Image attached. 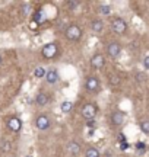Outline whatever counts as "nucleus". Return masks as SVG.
I'll return each instance as SVG.
<instances>
[{
	"label": "nucleus",
	"instance_id": "nucleus-1",
	"mask_svg": "<svg viewBox=\"0 0 149 157\" xmlns=\"http://www.w3.org/2000/svg\"><path fill=\"white\" fill-rule=\"evenodd\" d=\"M58 52H60L58 42H47V44L42 45V48H41V56H42L44 60H53V58H57Z\"/></svg>",
	"mask_w": 149,
	"mask_h": 157
},
{
	"label": "nucleus",
	"instance_id": "nucleus-2",
	"mask_svg": "<svg viewBox=\"0 0 149 157\" xmlns=\"http://www.w3.org/2000/svg\"><path fill=\"white\" fill-rule=\"evenodd\" d=\"M110 28L115 35H124L127 32V22L120 16H115L110 21Z\"/></svg>",
	"mask_w": 149,
	"mask_h": 157
},
{
	"label": "nucleus",
	"instance_id": "nucleus-3",
	"mask_svg": "<svg viewBox=\"0 0 149 157\" xmlns=\"http://www.w3.org/2000/svg\"><path fill=\"white\" fill-rule=\"evenodd\" d=\"M64 36H66V39H67V41L78 42V41H80V39H82V36H83V31H82V28H80V26H78V25L72 23V25H69V26L66 28V31H64Z\"/></svg>",
	"mask_w": 149,
	"mask_h": 157
},
{
	"label": "nucleus",
	"instance_id": "nucleus-4",
	"mask_svg": "<svg viewBox=\"0 0 149 157\" xmlns=\"http://www.w3.org/2000/svg\"><path fill=\"white\" fill-rule=\"evenodd\" d=\"M97 113H98V106L95 102H86L85 105L82 106V109H80V115H82V118H83L85 121L95 119Z\"/></svg>",
	"mask_w": 149,
	"mask_h": 157
},
{
	"label": "nucleus",
	"instance_id": "nucleus-5",
	"mask_svg": "<svg viewBox=\"0 0 149 157\" xmlns=\"http://www.w3.org/2000/svg\"><path fill=\"white\" fill-rule=\"evenodd\" d=\"M35 127L40 131H48L51 128V119L47 113H40L38 117L35 118Z\"/></svg>",
	"mask_w": 149,
	"mask_h": 157
},
{
	"label": "nucleus",
	"instance_id": "nucleus-6",
	"mask_svg": "<svg viewBox=\"0 0 149 157\" xmlns=\"http://www.w3.org/2000/svg\"><path fill=\"white\" fill-rule=\"evenodd\" d=\"M99 87H101V83H99V78L97 76H88L85 80V89L88 93H98L99 92Z\"/></svg>",
	"mask_w": 149,
	"mask_h": 157
},
{
	"label": "nucleus",
	"instance_id": "nucleus-7",
	"mask_svg": "<svg viewBox=\"0 0 149 157\" xmlns=\"http://www.w3.org/2000/svg\"><path fill=\"white\" fill-rule=\"evenodd\" d=\"M121 54V44L119 42V41H111V42H108V45H107V56L110 57V58H113V60H115V58H119Z\"/></svg>",
	"mask_w": 149,
	"mask_h": 157
},
{
	"label": "nucleus",
	"instance_id": "nucleus-8",
	"mask_svg": "<svg viewBox=\"0 0 149 157\" xmlns=\"http://www.w3.org/2000/svg\"><path fill=\"white\" fill-rule=\"evenodd\" d=\"M91 67L94 68V70H103L104 67H105V63H107V60H105V56L104 54H101V52H95L94 56H92L91 58Z\"/></svg>",
	"mask_w": 149,
	"mask_h": 157
},
{
	"label": "nucleus",
	"instance_id": "nucleus-9",
	"mask_svg": "<svg viewBox=\"0 0 149 157\" xmlns=\"http://www.w3.org/2000/svg\"><path fill=\"white\" fill-rule=\"evenodd\" d=\"M7 128L10 129L12 132H19L22 129V121L18 117H10L7 119Z\"/></svg>",
	"mask_w": 149,
	"mask_h": 157
},
{
	"label": "nucleus",
	"instance_id": "nucleus-10",
	"mask_svg": "<svg viewBox=\"0 0 149 157\" xmlns=\"http://www.w3.org/2000/svg\"><path fill=\"white\" fill-rule=\"evenodd\" d=\"M111 124L113 127H121L124 124V112L123 111H114L111 113Z\"/></svg>",
	"mask_w": 149,
	"mask_h": 157
},
{
	"label": "nucleus",
	"instance_id": "nucleus-11",
	"mask_svg": "<svg viewBox=\"0 0 149 157\" xmlns=\"http://www.w3.org/2000/svg\"><path fill=\"white\" fill-rule=\"evenodd\" d=\"M58 80H60V74L56 68H48L47 70V74H46V82L48 84H56L58 83Z\"/></svg>",
	"mask_w": 149,
	"mask_h": 157
},
{
	"label": "nucleus",
	"instance_id": "nucleus-12",
	"mask_svg": "<svg viewBox=\"0 0 149 157\" xmlns=\"http://www.w3.org/2000/svg\"><path fill=\"white\" fill-rule=\"evenodd\" d=\"M89 26H91L94 34H101L104 31V28H105V22H104L103 19H92Z\"/></svg>",
	"mask_w": 149,
	"mask_h": 157
},
{
	"label": "nucleus",
	"instance_id": "nucleus-13",
	"mask_svg": "<svg viewBox=\"0 0 149 157\" xmlns=\"http://www.w3.org/2000/svg\"><path fill=\"white\" fill-rule=\"evenodd\" d=\"M66 148H67V151H69V154H72V156H79L80 151H82V147H80L79 143H76V141H69L67 143V146H66Z\"/></svg>",
	"mask_w": 149,
	"mask_h": 157
},
{
	"label": "nucleus",
	"instance_id": "nucleus-14",
	"mask_svg": "<svg viewBox=\"0 0 149 157\" xmlns=\"http://www.w3.org/2000/svg\"><path fill=\"white\" fill-rule=\"evenodd\" d=\"M35 103L38 106H47L50 103V96L47 93H44V92H38L37 96H35Z\"/></svg>",
	"mask_w": 149,
	"mask_h": 157
},
{
	"label": "nucleus",
	"instance_id": "nucleus-15",
	"mask_svg": "<svg viewBox=\"0 0 149 157\" xmlns=\"http://www.w3.org/2000/svg\"><path fill=\"white\" fill-rule=\"evenodd\" d=\"M85 157H101V153H99V150L97 147L89 146L85 150Z\"/></svg>",
	"mask_w": 149,
	"mask_h": 157
},
{
	"label": "nucleus",
	"instance_id": "nucleus-16",
	"mask_svg": "<svg viewBox=\"0 0 149 157\" xmlns=\"http://www.w3.org/2000/svg\"><path fill=\"white\" fill-rule=\"evenodd\" d=\"M60 109H62V112L63 113H70L72 112V109H73V103L70 101H63L60 103Z\"/></svg>",
	"mask_w": 149,
	"mask_h": 157
},
{
	"label": "nucleus",
	"instance_id": "nucleus-17",
	"mask_svg": "<svg viewBox=\"0 0 149 157\" xmlns=\"http://www.w3.org/2000/svg\"><path fill=\"white\" fill-rule=\"evenodd\" d=\"M139 128H140V131H142L143 134L149 135V119H146V121H140V122H139Z\"/></svg>",
	"mask_w": 149,
	"mask_h": 157
},
{
	"label": "nucleus",
	"instance_id": "nucleus-18",
	"mask_svg": "<svg viewBox=\"0 0 149 157\" xmlns=\"http://www.w3.org/2000/svg\"><path fill=\"white\" fill-rule=\"evenodd\" d=\"M99 13L103 16H110L111 15V6L110 5H101L99 6Z\"/></svg>",
	"mask_w": 149,
	"mask_h": 157
},
{
	"label": "nucleus",
	"instance_id": "nucleus-19",
	"mask_svg": "<svg viewBox=\"0 0 149 157\" xmlns=\"http://www.w3.org/2000/svg\"><path fill=\"white\" fill-rule=\"evenodd\" d=\"M46 74H47V71H46V68L44 67H37L34 70V76L37 78H42V77H46Z\"/></svg>",
	"mask_w": 149,
	"mask_h": 157
},
{
	"label": "nucleus",
	"instance_id": "nucleus-20",
	"mask_svg": "<svg viewBox=\"0 0 149 157\" xmlns=\"http://www.w3.org/2000/svg\"><path fill=\"white\" fill-rule=\"evenodd\" d=\"M110 78H111V80H110V83L111 84H119L120 83V77H119V76H115V77L114 76H111Z\"/></svg>",
	"mask_w": 149,
	"mask_h": 157
},
{
	"label": "nucleus",
	"instance_id": "nucleus-21",
	"mask_svg": "<svg viewBox=\"0 0 149 157\" xmlns=\"http://www.w3.org/2000/svg\"><path fill=\"white\" fill-rule=\"evenodd\" d=\"M143 67L146 68V70H149V54L143 58Z\"/></svg>",
	"mask_w": 149,
	"mask_h": 157
},
{
	"label": "nucleus",
	"instance_id": "nucleus-22",
	"mask_svg": "<svg viewBox=\"0 0 149 157\" xmlns=\"http://www.w3.org/2000/svg\"><path fill=\"white\" fill-rule=\"evenodd\" d=\"M22 10H23V16H26V15L29 13V5H23Z\"/></svg>",
	"mask_w": 149,
	"mask_h": 157
},
{
	"label": "nucleus",
	"instance_id": "nucleus-23",
	"mask_svg": "<svg viewBox=\"0 0 149 157\" xmlns=\"http://www.w3.org/2000/svg\"><path fill=\"white\" fill-rule=\"evenodd\" d=\"M120 147H121V150L124 151V150H127L130 146H129V143H126V141H124V143H121V144H120Z\"/></svg>",
	"mask_w": 149,
	"mask_h": 157
},
{
	"label": "nucleus",
	"instance_id": "nucleus-24",
	"mask_svg": "<svg viewBox=\"0 0 149 157\" xmlns=\"http://www.w3.org/2000/svg\"><path fill=\"white\" fill-rule=\"evenodd\" d=\"M86 125H88L89 128H94V127H95V119H92V121H86Z\"/></svg>",
	"mask_w": 149,
	"mask_h": 157
},
{
	"label": "nucleus",
	"instance_id": "nucleus-25",
	"mask_svg": "<svg viewBox=\"0 0 149 157\" xmlns=\"http://www.w3.org/2000/svg\"><path fill=\"white\" fill-rule=\"evenodd\" d=\"M2 61H3V58H2V56H0V66H2Z\"/></svg>",
	"mask_w": 149,
	"mask_h": 157
}]
</instances>
